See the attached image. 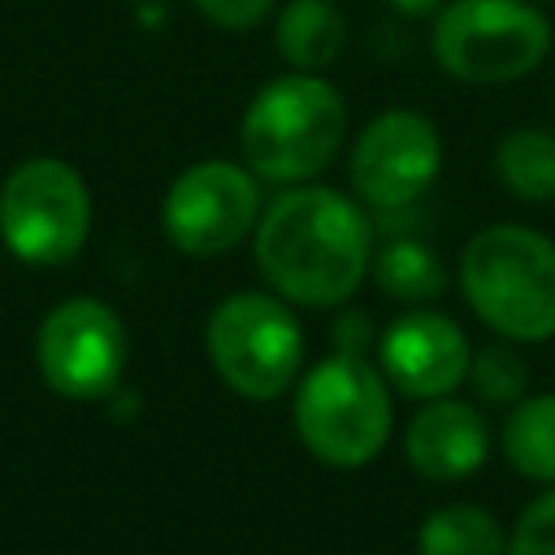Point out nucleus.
Segmentation results:
<instances>
[{
	"label": "nucleus",
	"mask_w": 555,
	"mask_h": 555,
	"mask_svg": "<svg viewBox=\"0 0 555 555\" xmlns=\"http://www.w3.org/2000/svg\"><path fill=\"white\" fill-rule=\"evenodd\" d=\"M256 264L282 299L338 308L373 264V225L343 191L295 182L256 221Z\"/></svg>",
	"instance_id": "f257e3e1"
},
{
	"label": "nucleus",
	"mask_w": 555,
	"mask_h": 555,
	"mask_svg": "<svg viewBox=\"0 0 555 555\" xmlns=\"http://www.w3.org/2000/svg\"><path fill=\"white\" fill-rule=\"evenodd\" d=\"M460 286L468 308L507 343L555 334V243L529 225H486L464 243Z\"/></svg>",
	"instance_id": "f03ea898"
},
{
	"label": "nucleus",
	"mask_w": 555,
	"mask_h": 555,
	"mask_svg": "<svg viewBox=\"0 0 555 555\" xmlns=\"http://www.w3.org/2000/svg\"><path fill=\"white\" fill-rule=\"evenodd\" d=\"M343 139L347 104L338 87L304 69L264 82L238 121V147L247 169L286 186L321 173L338 156Z\"/></svg>",
	"instance_id": "7ed1b4c3"
},
{
	"label": "nucleus",
	"mask_w": 555,
	"mask_h": 555,
	"mask_svg": "<svg viewBox=\"0 0 555 555\" xmlns=\"http://www.w3.org/2000/svg\"><path fill=\"white\" fill-rule=\"evenodd\" d=\"M299 442L334 468L369 464L390 434V395L382 373L360 351H334L299 377L295 390Z\"/></svg>",
	"instance_id": "20e7f679"
},
{
	"label": "nucleus",
	"mask_w": 555,
	"mask_h": 555,
	"mask_svg": "<svg viewBox=\"0 0 555 555\" xmlns=\"http://www.w3.org/2000/svg\"><path fill=\"white\" fill-rule=\"evenodd\" d=\"M429 48L455 82L503 87L546 61L551 22L529 0H451L434 13Z\"/></svg>",
	"instance_id": "39448f33"
},
{
	"label": "nucleus",
	"mask_w": 555,
	"mask_h": 555,
	"mask_svg": "<svg viewBox=\"0 0 555 555\" xmlns=\"http://www.w3.org/2000/svg\"><path fill=\"white\" fill-rule=\"evenodd\" d=\"M217 377L243 399H278L304 364V330L278 295L243 291L217 304L204 330Z\"/></svg>",
	"instance_id": "423d86ee"
},
{
	"label": "nucleus",
	"mask_w": 555,
	"mask_h": 555,
	"mask_svg": "<svg viewBox=\"0 0 555 555\" xmlns=\"http://www.w3.org/2000/svg\"><path fill=\"white\" fill-rule=\"evenodd\" d=\"M91 225V195L74 165L35 156L0 186V238L30 264L69 260Z\"/></svg>",
	"instance_id": "0eeeda50"
},
{
	"label": "nucleus",
	"mask_w": 555,
	"mask_h": 555,
	"mask_svg": "<svg viewBox=\"0 0 555 555\" xmlns=\"http://www.w3.org/2000/svg\"><path fill=\"white\" fill-rule=\"evenodd\" d=\"M260 221L256 178L234 160H199L165 191V238L186 256H221L238 247Z\"/></svg>",
	"instance_id": "6e6552de"
},
{
	"label": "nucleus",
	"mask_w": 555,
	"mask_h": 555,
	"mask_svg": "<svg viewBox=\"0 0 555 555\" xmlns=\"http://www.w3.org/2000/svg\"><path fill=\"white\" fill-rule=\"evenodd\" d=\"M442 169L438 126L416 108L377 113L351 147V186L377 212L412 208Z\"/></svg>",
	"instance_id": "1a4fd4ad"
},
{
	"label": "nucleus",
	"mask_w": 555,
	"mask_h": 555,
	"mask_svg": "<svg viewBox=\"0 0 555 555\" xmlns=\"http://www.w3.org/2000/svg\"><path fill=\"white\" fill-rule=\"evenodd\" d=\"M43 382L69 399L108 395L126 369V330L100 299H65L39 325Z\"/></svg>",
	"instance_id": "9d476101"
},
{
	"label": "nucleus",
	"mask_w": 555,
	"mask_h": 555,
	"mask_svg": "<svg viewBox=\"0 0 555 555\" xmlns=\"http://www.w3.org/2000/svg\"><path fill=\"white\" fill-rule=\"evenodd\" d=\"M468 338L451 317L403 312L382 334V373L408 399H442L468 377Z\"/></svg>",
	"instance_id": "9b49d317"
},
{
	"label": "nucleus",
	"mask_w": 555,
	"mask_h": 555,
	"mask_svg": "<svg viewBox=\"0 0 555 555\" xmlns=\"http://www.w3.org/2000/svg\"><path fill=\"white\" fill-rule=\"evenodd\" d=\"M486 442H490V434H486V421L477 416V408L442 395V399H429V408H421L408 421L403 455L429 481H460L481 468Z\"/></svg>",
	"instance_id": "f8f14e48"
},
{
	"label": "nucleus",
	"mask_w": 555,
	"mask_h": 555,
	"mask_svg": "<svg viewBox=\"0 0 555 555\" xmlns=\"http://www.w3.org/2000/svg\"><path fill=\"white\" fill-rule=\"evenodd\" d=\"M347 43V17L334 0H291L273 22V48L291 69L321 74Z\"/></svg>",
	"instance_id": "ddd939ff"
},
{
	"label": "nucleus",
	"mask_w": 555,
	"mask_h": 555,
	"mask_svg": "<svg viewBox=\"0 0 555 555\" xmlns=\"http://www.w3.org/2000/svg\"><path fill=\"white\" fill-rule=\"evenodd\" d=\"M494 173L516 199L551 204L555 199V130H542V126L507 130L494 147Z\"/></svg>",
	"instance_id": "4468645a"
},
{
	"label": "nucleus",
	"mask_w": 555,
	"mask_h": 555,
	"mask_svg": "<svg viewBox=\"0 0 555 555\" xmlns=\"http://www.w3.org/2000/svg\"><path fill=\"white\" fill-rule=\"evenodd\" d=\"M421 555H507L499 520L477 503H447L425 516L416 533Z\"/></svg>",
	"instance_id": "2eb2a0df"
},
{
	"label": "nucleus",
	"mask_w": 555,
	"mask_h": 555,
	"mask_svg": "<svg viewBox=\"0 0 555 555\" xmlns=\"http://www.w3.org/2000/svg\"><path fill=\"white\" fill-rule=\"evenodd\" d=\"M503 455L516 473L555 486V395L520 399L503 425Z\"/></svg>",
	"instance_id": "dca6fc26"
},
{
	"label": "nucleus",
	"mask_w": 555,
	"mask_h": 555,
	"mask_svg": "<svg viewBox=\"0 0 555 555\" xmlns=\"http://www.w3.org/2000/svg\"><path fill=\"white\" fill-rule=\"evenodd\" d=\"M373 278L386 295L403 299V304H425L434 295L447 291V273L442 260L434 256V247L416 243V238H390L377 256H373Z\"/></svg>",
	"instance_id": "f3484780"
},
{
	"label": "nucleus",
	"mask_w": 555,
	"mask_h": 555,
	"mask_svg": "<svg viewBox=\"0 0 555 555\" xmlns=\"http://www.w3.org/2000/svg\"><path fill=\"white\" fill-rule=\"evenodd\" d=\"M468 382H473L477 399H486V403H520L525 386H529V364L516 347L490 343L468 356Z\"/></svg>",
	"instance_id": "a211bd4d"
},
{
	"label": "nucleus",
	"mask_w": 555,
	"mask_h": 555,
	"mask_svg": "<svg viewBox=\"0 0 555 555\" xmlns=\"http://www.w3.org/2000/svg\"><path fill=\"white\" fill-rule=\"evenodd\" d=\"M507 555H555V490L538 494L520 512V520L507 538Z\"/></svg>",
	"instance_id": "6ab92c4d"
},
{
	"label": "nucleus",
	"mask_w": 555,
	"mask_h": 555,
	"mask_svg": "<svg viewBox=\"0 0 555 555\" xmlns=\"http://www.w3.org/2000/svg\"><path fill=\"white\" fill-rule=\"evenodd\" d=\"M191 4L221 30H251L273 13L278 0H191Z\"/></svg>",
	"instance_id": "aec40b11"
},
{
	"label": "nucleus",
	"mask_w": 555,
	"mask_h": 555,
	"mask_svg": "<svg viewBox=\"0 0 555 555\" xmlns=\"http://www.w3.org/2000/svg\"><path fill=\"white\" fill-rule=\"evenodd\" d=\"M364 330H369V321L364 317H343L338 325H334V334H338V351H364Z\"/></svg>",
	"instance_id": "412c9836"
},
{
	"label": "nucleus",
	"mask_w": 555,
	"mask_h": 555,
	"mask_svg": "<svg viewBox=\"0 0 555 555\" xmlns=\"http://www.w3.org/2000/svg\"><path fill=\"white\" fill-rule=\"evenodd\" d=\"M395 13H403V17H434L447 0H386Z\"/></svg>",
	"instance_id": "4be33fe9"
}]
</instances>
